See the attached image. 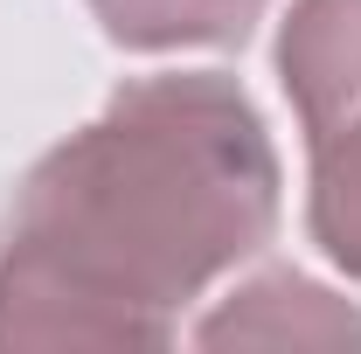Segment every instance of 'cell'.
I'll use <instances>...</instances> for the list:
<instances>
[{"mask_svg":"<svg viewBox=\"0 0 361 354\" xmlns=\"http://www.w3.org/2000/svg\"><path fill=\"white\" fill-rule=\"evenodd\" d=\"M278 229V153L229 70L111 90L0 222V348H167Z\"/></svg>","mask_w":361,"mask_h":354,"instance_id":"6da1fadb","label":"cell"},{"mask_svg":"<svg viewBox=\"0 0 361 354\" xmlns=\"http://www.w3.org/2000/svg\"><path fill=\"white\" fill-rule=\"evenodd\" d=\"M278 84L306 133V222L361 278V0H292L278 21Z\"/></svg>","mask_w":361,"mask_h":354,"instance_id":"7a4b0ae2","label":"cell"},{"mask_svg":"<svg viewBox=\"0 0 361 354\" xmlns=\"http://www.w3.org/2000/svg\"><path fill=\"white\" fill-rule=\"evenodd\" d=\"M202 348H361V312L299 271H264L195 326Z\"/></svg>","mask_w":361,"mask_h":354,"instance_id":"3957f363","label":"cell"},{"mask_svg":"<svg viewBox=\"0 0 361 354\" xmlns=\"http://www.w3.org/2000/svg\"><path fill=\"white\" fill-rule=\"evenodd\" d=\"M118 49H223L243 42L271 0H84Z\"/></svg>","mask_w":361,"mask_h":354,"instance_id":"277c9868","label":"cell"}]
</instances>
